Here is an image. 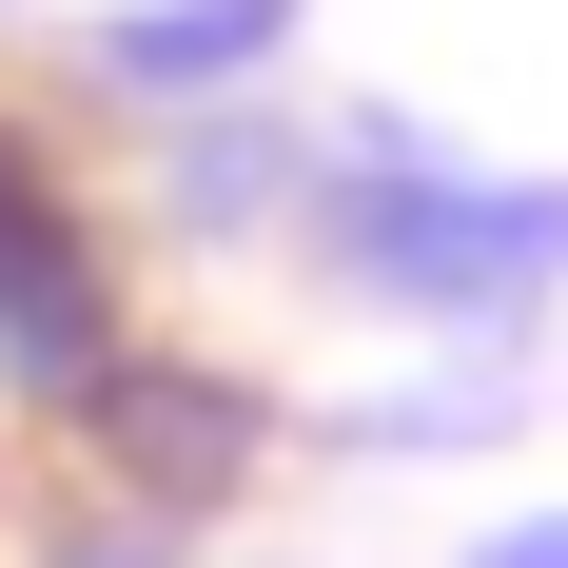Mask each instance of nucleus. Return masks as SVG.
Segmentation results:
<instances>
[{"instance_id": "1", "label": "nucleus", "mask_w": 568, "mask_h": 568, "mask_svg": "<svg viewBox=\"0 0 568 568\" xmlns=\"http://www.w3.org/2000/svg\"><path fill=\"white\" fill-rule=\"evenodd\" d=\"M334 176H353V275L412 294V314H529L568 275V196H490L452 138H412V118H334Z\"/></svg>"}, {"instance_id": "2", "label": "nucleus", "mask_w": 568, "mask_h": 568, "mask_svg": "<svg viewBox=\"0 0 568 568\" xmlns=\"http://www.w3.org/2000/svg\"><path fill=\"white\" fill-rule=\"evenodd\" d=\"M99 373H118V294L59 235V196L0 158V393H99Z\"/></svg>"}, {"instance_id": "3", "label": "nucleus", "mask_w": 568, "mask_h": 568, "mask_svg": "<svg viewBox=\"0 0 568 568\" xmlns=\"http://www.w3.org/2000/svg\"><path fill=\"white\" fill-rule=\"evenodd\" d=\"M275 20H294V0H138V20H99V59H118V79H158V99H196V79H235Z\"/></svg>"}, {"instance_id": "4", "label": "nucleus", "mask_w": 568, "mask_h": 568, "mask_svg": "<svg viewBox=\"0 0 568 568\" xmlns=\"http://www.w3.org/2000/svg\"><path fill=\"white\" fill-rule=\"evenodd\" d=\"M490 568H568V529H510V549H490Z\"/></svg>"}, {"instance_id": "5", "label": "nucleus", "mask_w": 568, "mask_h": 568, "mask_svg": "<svg viewBox=\"0 0 568 568\" xmlns=\"http://www.w3.org/2000/svg\"><path fill=\"white\" fill-rule=\"evenodd\" d=\"M79 568H158V549H79Z\"/></svg>"}]
</instances>
